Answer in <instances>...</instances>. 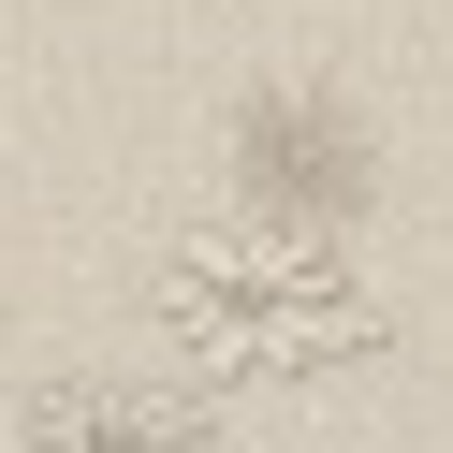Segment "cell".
<instances>
[{
    "instance_id": "obj_2",
    "label": "cell",
    "mask_w": 453,
    "mask_h": 453,
    "mask_svg": "<svg viewBox=\"0 0 453 453\" xmlns=\"http://www.w3.org/2000/svg\"><path fill=\"white\" fill-rule=\"evenodd\" d=\"M15 453H234V439L176 380H44L15 395Z\"/></svg>"
},
{
    "instance_id": "obj_1",
    "label": "cell",
    "mask_w": 453,
    "mask_h": 453,
    "mask_svg": "<svg viewBox=\"0 0 453 453\" xmlns=\"http://www.w3.org/2000/svg\"><path fill=\"white\" fill-rule=\"evenodd\" d=\"M147 322L176 336V365H205V380H234V395H293V380H322V365L380 351L365 264L322 219H278V205L190 219V234L161 249V278H147Z\"/></svg>"
}]
</instances>
